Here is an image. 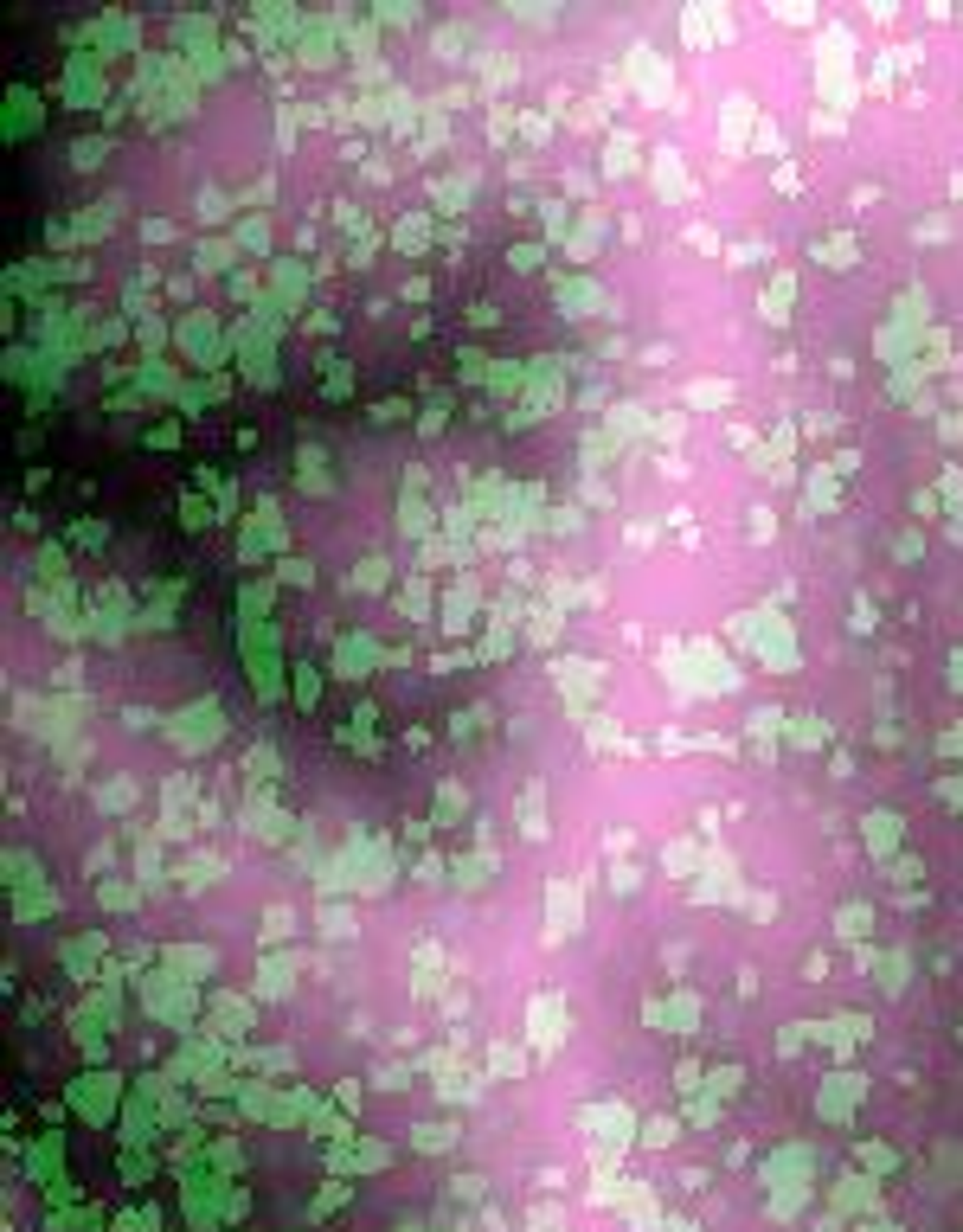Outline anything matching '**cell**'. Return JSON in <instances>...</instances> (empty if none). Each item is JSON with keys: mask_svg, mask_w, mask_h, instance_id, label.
<instances>
[{"mask_svg": "<svg viewBox=\"0 0 963 1232\" xmlns=\"http://www.w3.org/2000/svg\"><path fill=\"white\" fill-rule=\"evenodd\" d=\"M136 995H141V1008H148L154 1021H167V1027H193V1014H199V995H193V982H180L174 969H161V975H141Z\"/></svg>", "mask_w": 963, "mask_h": 1232, "instance_id": "1", "label": "cell"}, {"mask_svg": "<svg viewBox=\"0 0 963 1232\" xmlns=\"http://www.w3.org/2000/svg\"><path fill=\"white\" fill-rule=\"evenodd\" d=\"M167 738L180 745V751H212L219 738H225V712H219V700H199V706H180V712H167Z\"/></svg>", "mask_w": 963, "mask_h": 1232, "instance_id": "2", "label": "cell"}, {"mask_svg": "<svg viewBox=\"0 0 963 1232\" xmlns=\"http://www.w3.org/2000/svg\"><path fill=\"white\" fill-rule=\"evenodd\" d=\"M65 1104H71L78 1117H90V1123H110V1110L123 1104V1085H116L110 1072H84V1079L65 1085Z\"/></svg>", "mask_w": 963, "mask_h": 1232, "instance_id": "3", "label": "cell"}, {"mask_svg": "<svg viewBox=\"0 0 963 1232\" xmlns=\"http://www.w3.org/2000/svg\"><path fill=\"white\" fill-rule=\"evenodd\" d=\"M251 1021H258V1008H251L245 995L219 988V995H212V1027H206V1034H212V1040H225V1047H238V1040L251 1034Z\"/></svg>", "mask_w": 963, "mask_h": 1232, "instance_id": "4", "label": "cell"}, {"mask_svg": "<svg viewBox=\"0 0 963 1232\" xmlns=\"http://www.w3.org/2000/svg\"><path fill=\"white\" fill-rule=\"evenodd\" d=\"M174 341L199 360V366H219V321L206 315V308H193V315H180L174 321Z\"/></svg>", "mask_w": 963, "mask_h": 1232, "instance_id": "5", "label": "cell"}, {"mask_svg": "<svg viewBox=\"0 0 963 1232\" xmlns=\"http://www.w3.org/2000/svg\"><path fill=\"white\" fill-rule=\"evenodd\" d=\"M65 97H71L78 110L103 103V65H97V52H78V58L65 65Z\"/></svg>", "mask_w": 963, "mask_h": 1232, "instance_id": "6", "label": "cell"}, {"mask_svg": "<svg viewBox=\"0 0 963 1232\" xmlns=\"http://www.w3.org/2000/svg\"><path fill=\"white\" fill-rule=\"evenodd\" d=\"M295 969H302V963L289 957V951H271L264 969H258V995H264V1001H283V995L295 988Z\"/></svg>", "mask_w": 963, "mask_h": 1232, "instance_id": "7", "label": "cell"}, {"mask_svg": "<svg viewBox=\"0 0 963 1232\" xmlns=\"http://www.w3.org/2000/svg\"><path fill=\"white\" fill-rule=\"evenodd\" d=\"M97 957H103V938H97V931H90V938H71V944H65V969H71L78 982H90V963H97Z\"/></svg>", "mask_w": 963, "mask_h": 1232, "instance_id": "8", "label": "cell"}, {"mask_svg": "<svg viewBox=\"0 0 963 1232\" xmlns=\"http://www.w3.org/2000/svg\"><path fill=\"white\" fill-rule=\"evenodd\" d=\"M58 1149H65L58 1136H39V1142H32V1162H26V1168H32V1181H39V1188H52V1181H58Z\"/></svg>", "mask_w": 963, "mask_h": 1232, "instance_id": "9", "label": "cell"}, {"mask_svg": "<svg viewBox=\"0 0 963 1232\" xmlns=\"http://www.w3.org/2000/svg\"><path fill=\"white\" fill-rule=\"evenodd\" d=\"M167 969H174L180 982H193V975L206 982V975L219 969V957H212V951H167Z\"/></svg>", "mask_w": 963, "mask_h": 1232, "instance_id": "10", "label": "cell"}, {"mask_svg": "<svg viewBox=\"0 0 963 1232\" xmlns=\"http://www.w3.org/2000/svg\"><path fill=\"white\" fill-rule=\"evenodd\" d=\"M32 103H39V97H32L26 84H19V90H6V136H26V129H32V116H39Z\"/></svg>", "mask_w": 963, "mask_h": 1232, "instance_id": "11", "label": "cell"}, {"mask_svg": "<svg viewBox=\"0 0 963 1232\" xmlns=\"http://www.w3.org/2000/svg\"><path fill=\"white\" fill-rule=\"evenodd\" d=\"M412 1142L424 1149V1155H443V1149H456V1123H417Z\"/></svg>", "mask_w": 963, "mask_h": 1232, "instance_id": "12", "label": "cell"}, {"mask_svg": "<svg viewBox=\"0 0 963 1232\" xmlns=\"http://www.w3.org/2000/svg\"><path fill=\"white\" fill-rule=\"evenodd\" d=\"M116 1175H123V1188H141L148 1175H154V1155L148 1149H123V1162H116Z\"/></svg>", "mask_w": 963, "mask_h": 1232, "instance_id": "13", "label": "cell"}, {"mask_svg": "<svg viewBox=\"0 0 963 1232\" xmlns=\"http://www.w3.org/2000/svg\"><path fill=\"white\" fill-rule=\"evenodd\" d=\"M271 282H276V295H283V308H295V302H302V289H308V276L295 270V264H276Z\"/></svg>", "mask_w": 963, "mask_h": 1232, "instance_id": "14", "label": "cell"}, {"mask_svg": "<svg viewBox=\"0 0 963 1232\" xmlns=\"http://www.w3.org/2000/svg\"><path fill=\"white\" fill-rule=\"evenodd\" d=\"M367 655H373V649H367V636H354V642L341 636V649H334V675H360V668H367Z\"/></svg>", "mask_w": 963, "mask_h": 1232, "instance_id": "15", "label": "cell"}, {"mask_svg": "<svg viewBox=\"0 0 963 1232\" xmlns=\"http://www.w3.org/2000/svg\"><path fill=\"white\" fill-rule=\"evenodd\" d=\"M315 918H321V938H347V931H354V912H347L341 899H321Z\"/></svg>", "mask_w": 963, "mask_h": 1232, "instance_id": "16", "label": "cell"}, {"mask_svg": "<svg viewBox=\"0 0 963 1232\" xmlns=\"http://www.w3.org/2000/svg\"><path fill=\"white\" fill-rule=\"evenodd\" d=\"M32 879H45V867H39L32 854L13 847V854H6V886H32Z\"/></svg>", "mask_w": 963, "mask_h": 1232, "instance_id": "17", "label": "cell"}, {"mask_svg": "<svg viewBox=\"0 0 963 1232\" xmlns=\"http://www.w3.org/2000/svg\"><path fill=\"white\" fill-rule=\"evenodd\" d=\"M347 1194H354V1188H347V1181H341V1175H334V1181H321V1194H315V1201H308V1214H315V1220H328V1214H334V1207H341V1201H347Z\"/></svg>", "mask_w": 963, "mask_h": 1232, "instance_id": "18", "label": "cell"}, {"mask_svg": "<svg viewBox=\"0 0 963 1232\" xmlns=\"http://www.w3.org/2000/svg\"><path fill=\"white\" fill-rule=\"evenodd\" d=\"M321 469H328V456H321V449L308 443V449H302V488H315V495H328V475H321Z\"/></svg>", "mask_w": 963, "mask_h": 1232, "instance_id": "19", "label": "cell"}, {"mask_svg": "<svg viewBox=\"0 0 963 1232\" xmlns=\"http://www.w3.org/2000/svg\"><path fill=\"white\" fill-rule=\"evenodd\" d=\"M97 1220H103L97 1207H78V1214H52L45 1226H52V1232H97Z\"/></svg>", "mask_w": 963, "mask_h": 1232, "instance_id": "20", "label": "cell"}, {"mask_svg": "<svg viewBox=\"0 0 963 1232\" xmlns=\"http://www.w3.org/2000/svg\"><path fill=\"white\" fill-rule=\"evenodd\" d=\"M136 790H141L136 777H116V783H103V790H97V803H103V809H129V803H136Z\"/></svg>", "mask_w": 963, "mask_h": 1232, "instance_id": "21", "label": "cell"}, {"mask_svg": "<svg viewBox=\"0 0 963 1232\" xmlns=\"http://www.w3.org/2000/svg\"><path fill=\"white\" fill-rule=\"evenodd\" d=\"M289 925H295V912H289V905H271V912H264V944H283Z\"/></svg>", "mask_w": 963, "mask_h": 1232, "instance_id": "22", "label": "cell"}, {"mask_svg": "<svg viewBox=\"0 0 963 1232\" xmlns=\"http://www.w3.org/2000/svg\"><path fill=\"white\" fill-rule=\"evenodd\" d=\"M180 520H187L193 533H206V527H212V508H206L199 495H180Z\"/></svg>", "mask_w": 963, "mask_h": 1232, "instance_id": "23", "label": "cell"}, {"mask_svg": "<svg viewBox=\"0 0 963 1232\" xmlns=\"http://www.w3.org/2000/svg\"><path fill=\"white\" fill-rule=\"evenodd\" d=\"M136 899H141L136 886H123V879H103V905H110V912H129Z\"/></svg>", "mask_w": 963, "mask_h": 1232, "instance_id": "24", "label": "cell"}, {"mask_svg": "<svg viewBox=\"0 0 963 1232\" xmlns=\"http://www.w3.org/2000/svg\"><path fill=\"white\" fill-rule=\"evenodd\" d=\"M238 245L264 251V245H271V225H264V219H245V225H238Z\"/></svg>", "mask_w": 963, "mask_h": 1232, "instance_id": "25", "label": "cell"}, {"mask_svg": "<svg viewBox=\"0 0 963 1232\" xmlns=\"http://www.w3.org/2000/svg\"><path fill=\"white\" fill-rule=\"evenodd\" d=\"M315 687H321V681H315V668H308V662H295V700H302V706H315Z\"/></svg>", "mask_w": 963, "mask_h": 1232, "instance_id": "26", "label": "cell"}, {"mask_svg": "<svg viewBox=\"0 0 963 1232\" xmlns=\"http://www.w3.org/2000/svg\"><path fill=\"white\" fill-rule=\"evenodd\" d=\"M97 154H103V141H78V148H71V167H78V173H90V167H97Z\"/></svg>", "mask_w": 963, "mask_h": 1232, "instance_id": "27", "label": "cell"}, {"mask_svg": "<svg viewBox=\"0 0 963 1232\" xmlns=\"http://www.w3.org/2000/svg\"><path fill=\"white\" fill-rule=\"evenodd\" d=\"M251 771H258V783H271V777H276V751H271V745H258V751H251Z\"/></svg>", "mask_w": 963, "mask_h": 1232, "instance_id": "28", "label": "cell"}, {"mask_svg": "<svg viewBox=\"0 0 963 1232\" xmlns=\"http://www.w3.org/2000/svg\"><path fill=\"white\" fill-rule=\"evenodd\" d=\"M276 578H283V584H308V558H283Z\"/></svg>", "mask_w": 963, "mask_h": 1232, "instance_id": "29", "label": "cell"}, {"mask_svg": "<svg viewBox=\"0 0 963 1232\" xmlns=\"http://www.w3.org/2000/svg\"><path fill=\"white\" fill-rule=\"evenodd\" d=\"M225 257H232V245H206V251H199V270H225Z\"/></svg>", "mask_w": 963, "mask_h": 1232, "instance_id": "30", "label": "cell"}, {"mask_svg": "<svg viewBox=\"0 0 963 1232\" xmlns=\"http://www.w3.org/2000/svg\"><path fill=\"white\" fill-rule=\"evenodd\" d=\"M264 604H271V584H251V591H245V597H238V610H251V616H258V610H264Z\"/></svg>", "mask_w": 963, "mask_h": 1232, "instance_id": "31", "label": "cell"}, {"mask_svg": "<svg viewBox=\"0 0 963 1232\" xmlns=\"http://www.w3.org/2000/svg\"><path fill=\"white\" fill-rule=\"evenodd\" d=\"M206 1155H212V1162H219V1168H238V1162H245V1155H238V1142H212V1149H206Z\"/></svg>", "mask_w": 963, "mask_h": 1232, "instance_id": "32", "label": "cell"}, {"mask_svg": "<svg viewBox=\"0 0 963 1232\" xmlns=\"http://www.w3.org/2000/svg\"><path fill=\"white\" fill-rule=\"evenodd\" d=\"M379 578H386V565H360V578H354V584H360V591H379Z\"/></svg>", "mask_w": 963, "mask_h": 1232, "instance_id": "33", "label": "cell"}, {"mask_svg": "<svg viewBox=\"0 0 963 1232\" xmlns=\"http://www.w3.org/2000/svg\"><path fill=\"white\" fill-rule=\"evenodd\" d=\"M334 1104H341V1110L354 1117V1110H360V1085H341V1092H334Z\"/></svg>", "mask_w": 963, "mask_h": 1232, "instance_id": "34", "label": "cell"}]
</instances>
